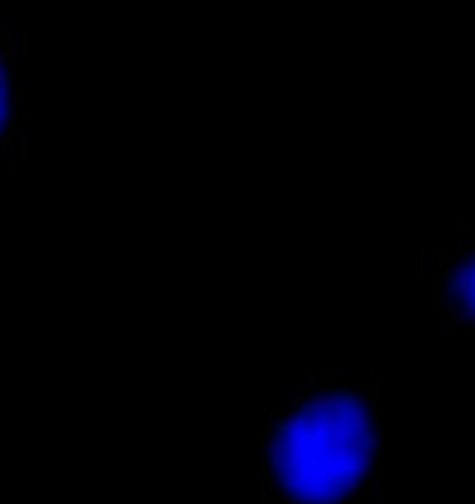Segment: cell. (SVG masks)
<instances>
[{"label": "cell", "instance_id": "cell-1", "mask_svg": "<svg viewBox=\"0 0 475 504\" xmlns=\"http://www.w3.org/2000/svg\"><path fill=\"white\" fill-rule=\"evenodd\" d=\"M381 449L378 387L313 377L264 420L261 504H374Z\"/></svg>", "mask_w": 475, "mask_h": 504}, {"label": "cell", "instance_id": "cell-2", "mask_svg": "<svg viewBox=\"0 0 475 504\" xmlns=\"http://www.w3.org/2000/svg\"><path fill=\"white\" fill-rule=\"evenodd\" d=\"M433 312L446 329H475V234L437 257Z\"/></svg>", "mask_w": 475, "mask_h": 504}, {"label": "cell", "instance_id": "cell-3", "mask_svg": "<svg viewBox=\"0 0 475 504\" xmlns=\"http://www.w3.org/2000/svg\"><path fill=\"white\" fill-rule=\"evenodd\" d=\"M23 124H27V101H23L20 43L0 20V166L23 150Z\"/></svg>", "mask_w": 475, "mask_h": 504}]
</instances>
